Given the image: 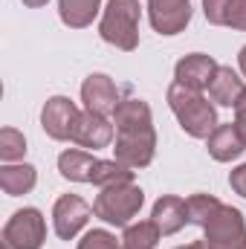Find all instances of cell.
I'll return each mask as SVG.
<instances>
[{"label": "cell", "instance_id": "5bb4252c", "mask_svg": "<svg viewBox=\"0 0 246 249\" xmlns=\"http://www.w3.org/2000/svg\"><path fill=\"white\" fill-rule=\"evenodd\" d=\"M206 148H209V154L217 162H232L246 151V142L241 139L235 122H229V124H217L214 127V133L206 139Z\"/></svg>", "mask_w": 246, "mask_h": 249}, {"label": "cell", "instance_id": "d6986e66", "mask_svg": "<svg viewBox=\"0 0 246 249\" xmlns=\"http://www.w3.org/2000/svg\"><path fill=\"white\" fill-rule=\"evenodd\" d=\"M102 0H58V15L61 23H67L70 29H84L93 23V18L99 15Z\"/></svg>", "mask_w": 246, "mask_h": 249}, {"label": "cell", "instance_id": "cb8c5ba5", "mask_svg": "<svg viewBox=\"0 0 246 249\" xmlns=\"http://www.w3.org/2000/svg\"><path fill=\"white\" fill-rule=\"evenodd\" d=\"M78 249H122V241H116V235L107 229H90L78 241Z\"/></svg>", "mask_w": 246, "mask_h": 249}, {"label": "cell", "instance_id": "4316f807", "mask_svg": "<svg viewBox=\"0 0 246 249\" xmlns=\"http://www.w3.org/2000/svg\"><path fill=\"white\" fill-rule=\"evenodd\" d=\"M50 0H23V6H29V9H41V6H47Z\"/></svg>", "mask_w": 246, "mask_h": 249}, {"label": "cell", "instance_id": "9a60e30c", "mask_svg": "<svg viewBox=\"0 0 246 249\" xmlns=\"http://www.w3.org/2000/svg\"><path fill=\"white\" fill-rule=\"evenodd\" d=\"M203 15L214 26L246 32V0H203Z\"/></svg>", "mask_w": 246, "mask_h": 249}, {"label": "cell", "instance_id": "603a6c76", "mask_svg": "<svg viewBox=\"0 0 246 249\" xmlns=\"http://www.w3.org/2000/svg\"><path fill=\"white\" fill-rule=\"evenodd\" d=\"M220 206V200L214 197V194H191L188 200H185V214H188V223H194V226H203V220L214 212Z\"/></svg>", "mask_w": 246, "mask_h": 249}, {"label": "cell", "instance_id": "6da1fadb", "mask_svg": "<svg viewBox=\"0 0 246 249\" xmlns=\"http://www.w3.org/2000/svg\"><path fill=\"white\" fill-rule=\"evenodd\" d=\"M113 124H116V148H113L116 160L133 171L151 165L157 154V130L148 102L122 99L113 113Z\"/></svg>", "mask_w": 246, "mask_h": 249}, {"label": "cell", "instance_id": "f1b7e54d", "mask_svg": "<svg viewBox=\"0 0 246 249\" xmlns=\"http://www.w3.org/2000/svg\"><path fill=\"white\" fill-rule=\"evenodd\" d=\"M177 249H206L203 241H194V244H185V247H177Z\"/></svg>", "mask_w": 246, "mask_h": 249}, {"label": "cell", "instance_id": "3957f363", "mask_svg": "<svg viewBox=\"0 0 246 249\" xmlns=\"http://www.w3.org/2000/svg\"><path fill=\"white\" fill-rule=\"evenodd\" d=\"M99 35L110 47L133 53L139 47V0H107Z\"/></svg>", "mask_w": 246, "mask_h": 249}, {"label": "cell", "instance_id": "d4e9b609", "mask_svg": "<svg viewBox=\"0 0 246 249\" xmlns=\"http://www.w3.org/2000/svg\"><path fill=\"white\" fill-rule=\"evenodd\" d=\"M229 186H232L235 194L246 197V162H244V165H238V168L229 174Z\"/></svg>", "mask_w": 246, "mask_h": 249}, {"label": "cell", "instance_id": "83f0119b", "mask_svg": "<svg viewBox=\"0 0 246 249\" xmlns=\"http://www.w3.org/2000/svg\"><path fill=\"white\" fill-rule=\"evenodd\" d=\"M238 64H241V72L246 75V47L241 50V53H238Z\"/></svg>", "mask_w": 246, "mask_h": 249}, {"label": "cell", "instance_id": "277c9868", "mask_svg": "<svg viewBox=\"0 0 246 249\" xmlns=\"http://www.w3.org/2000/svg\"><path fill=\"white\" fill-rule=\"evenodd\" d=\"M142 203H145V191L136 183H116V186L102 188V194L93 203V214L110 226H130Z\"/></svg>", "mask_w": 246, "mask_h": 249}, {"label": "cell", "instance_id": "ba28073f", "mask_svg": "<svg viewBox=\"0 0 246 249\" xmlns=\"http://www.w3.org/2000/svg\"><path fill=\"white\" fill-rule=\"evenodd\" d=\"M81 102H84V110H93V113H102V116H113L122 99H119V87H116V81L110 75L93 72L81 84Z\"/></svg>", "mask_w": 246, "mask_h": 249}, {"label": "cell", "instance_id": "44dd1931", "mask_svg": "<svg viewBox=\"0 0 246 249\" xmlns=\"http://www.w3.org/2000/svg\"><path fill=\"white\" fill-rule=\"evenodd\" d=\"M159 229L154 220H139V223H130L124 226L122 235V249H157L159 244Z\"/></svg>", "mask_w": 246, "mask_h": 249}, {"label": "cell", "instance_id": "7c38bea8", "mask_svg": "<svg viewBox=\"0 0 246 249\" xmlns=\"http://www.w3.org/2000/svg\"><path fill=\"white\" fill-rule=\"evenodd\" d=\"M217 67H220V64L214 61L211 55L191 53V55H185V58L177 61V67H174V81L183 84V87H188V90H200V93H203V90L211 84Z\"/></svg>", "mask_w": 246, "mask_h": 249}, {"label": "cell", "instance_id": "52a82bcc", "mask_svg": "<svg viewBox=\"0 0 246 249\" xmlns=\"http://www.w3.org/2000/svg\"><path fill=\"white\" fill-rule=\"evenodd\" d=\"M93 206L78 194H61L53 206V229L61 241H72L90 220Z\"/></svg>", "mask_w": 246, "mask_h": 249}, {"label": "cell", "instance_id": "e0dca14e", "mask_svg": "<svg viewBox=\"0 0 246 249\" xmlns=\"http://www.w3.org/2000/svg\"><path fill=\"white\" fill-rule=\"evenodd\" d=\"M38 183V171L32 165H18V162H9L0 168V188L9 194V197H20V194H29Z\"/></svg>", "mask_w": 246, "mask_h": 249}, {"label": "cell", "instance_id": "7402d4cb", "mask_svg": "<svg viewBox=\"0 0 246 249\" xmlns=\"http://www.w3.org/2000/svg\"><path fill=\"white\" fill-rule=\"evenodd\" d=\"M26 154V139L18 127H3L0 130V160L3 162H18Z\"/></svg>", "mask_w": 246, "mask_h": 249}, {"label": "cell", "instance_id": "ac0fdd59", "mask_svg": "<svg viewBox=\"0 0 246 249\" xmlns=\"http://www.w3.org/2000/svg\"><path fill=\"white\" fill-rule=\"evenodd\" d=\"M93 165H96V157L87 151H78V148H70L58 157V171L70 183H90Z\"/></svg>", "mask_w": 246, "mask_h": 249}, {"label": "cell", "instance_id": "7a4b0ae2", "mask_svg": "<svg viewBox=\"0 0 246 249\" xmlns=\"http://www.w3.org/2000/svg\"><path fill=\"white\" fill-rule=\"evenodd\" d=\"M168 105L177 116V122L188 136L194 139H209L217 127V110L214 105L200 93V90H188L183 84H171L168 87Z\"/></svg>", "mask_w": 246, "mask_h": 249}, {"label": "cell", "instance_id": "484cf974", "mask_svg": "<svg viewBox=\"0 0 246 249\" xmlns=\"http://www.w3.org/2000/svg\"><path fill=\"white\" fill-rule=\"evenodd\" d=\"M235 127H238L241 139L246 142V90H244V96L238 99V105H235Z\"/></svg>", "mask_w": 246, "mask_h": 249}, {"label": "cell", "instance_id": "5b68a950", "mask_svg": "<svg viewBox=\"0 0 246 249\" xmlns=\"http://www.w3.org/2000/svg\"><path fill=\"white\" fill-rule=\"evenodd\" d=\"M206 249H246V220L235 206L220 203L203 220Z\"/></svg>", "mask_w": 246, "mask_h": 249}, {"label": "cell", "instance_id": "ffe728a7", "mask_svg": "<svg viewBox=\"0 0 246 249\" xmlns=\"http://www.w3.org/2000/svg\"><path fill=\"white\" fill-rule=\"evenodd\" d=\"M90 183L99 188L116 186V183H133V168L122 165L119 160H96L90 171Z\"/></svg>", "mask_w": 246, "mask_h": 249}, {"label": "cell", "instance_id": "9c48e42d", "mask_svg": "<svg viewBox=\"0 0 246 249\" xmlns=\"http://www.w3.org/2000/svg\"><path fill=\"white\" fill-rule=\"evenodd\" d=\"M78 107L75 102H70L67 96H53L47 99L44 110H41V127L50 139H58V142H67L72 136V127H75V119H78Z\"/></svg>", "mask_w": 246, "mask_h": 249}, {"label": "cell", "instance_id": "4fadbf2b", "mask_svg": "<svg viewBox=\"0 0 246 249\" xmlns=\"http://www.w3.org/2000/svg\"><path fill=\"white\" fill-rule=\"evenodd\" d=\"M151 220L157 223L159 235H177L188 223V214H185V200L177 194H162L157 203H154V212H151Z\"/></svg>", "mask_w": 246, "mask_h": 249}, {"label": "cell", "instance_id": "8fae6325", "mask_svg": "<svg viewBox=\"0 0 246 249\" xmlns=\"http://www.w3.org/2000/svg\"><path fill=\"white\" fill-rule=\"evenodd\" d=\"M148 18L159 35H177L191 20V0H148Z\"/></svg>", "mask_w": 246, "mask_h": 249}, {"label": "cell", "instance_id": "2e32d148", "mask_svg": "<svg viewBox=\"0 0 246 249\" xmlns=\"http://www.w3.org/2000/svg\"><path fill=\"white\" fill-rule=\"evenodd\" d=\"M244 78L232 70V67H217L211 84H209V99L214 105H223V107H235L238 99L244 96Z\"/></svg>", "mask_w": 246, "mask_h": 249}, {"label": "cell", "instance_id": "8992f818", "mask_svg": "<svg viewBox=\"0 0 246 249\" xmlns=\"http://www.w3.org/2000/svg\"><path fill=\"white\" fill-rule=\"evenodd\" d=\"M47 238V220L38 209H20L3 226V249H41Z\"/></svg>", "mask_w": 246, "mask_h": 249}, {"label": "cell", "instance_id": "30bf717a", "mask_svg": "<svg viewBox=\"0 0 246 249\" xmlns=\"http://www.w3.org/2000/svg\"><path fill=\"white\" fill-rule=\"evenodd\" d=\"M113 133H116V127H113V122H110L107 116L93 113V110H81L78 119H75V127H72L70 142H75V145H81V148L99 151V148H107V145L113 142Z\"/></svg>", "mask_w": 246, "mask_h": 249}]
</instances>
